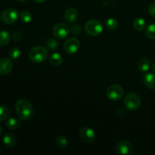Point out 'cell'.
Returning <instances> with one entry per match:
<instances>
[{
  "label": "cell",
  "mask_w": 155,
  "mask_h": 155,
  "mask_svg": "<svg viewBox=\"0 0 155 155\" xmlns=\"http://www.w3.org/2000/svg\"><path fill=\"white\" fill-rule=\"evenodd\" d=\"M15 110L18 117L22 120H28L33 117L34 109L33 105L25 99H20L15 104Z\"/></svg>",
  "instance_id": "cell-1"
},
{
  "label": "cell",
  "mask_w": 155,
  "mask_h": 155,
  "mask_svg": "<svg viewBox=\"0 0 155 155\" xmlns=\"http://www.w3.org/2000/svg\"><path fill=\"white\" fill-rule=\"evenodd\" d=\"M29 58L36 63L43 62L48 58V50L46 48L41 45H36L33 47L29 51Z\"/></svg>",
  "instance_id": "cell-2"
},
{
  "label": "cell",
  "mask_w": 155,
  "mask_h": 155,
  "mask_svg": "<svg viewBox=\"0 0 155 155\" xmlns=\"http://www.w3.org/2000/svg\"><path fill=\"white\" fill-rule=\"evenodd\" d=\"M85 30L89 36H99L103 32V25L98 20H89L85 24Z\"/></svg>",
  "instance_id": "cell-3"
},
{
  "label": "cell",
  "mask_w": 155,
  "mask_h": 155,
  "mask_svg": "<svg viewBox=\"0 0 155 155\" xmlns=\"http://www.w3.org/2000/svg\"><path fill=\"white\" fill-rule=\"evenodd\" d=\"M124 104L128 110H136L141 107L142 101L140 97L137 94L131 92L127 95L124 98Z\"/></svg>",
  "instance_id": "cell-4"
},
{
  "label": "cell",
  "mask_w": 155,
  "mask_h": 155,
  "mask_svg": "<svg viewBox=\"0 0 155 155\" xmlns=\"http://www.w3.org/2000/svg\"><path fill=\"white\" fill-rule=\"evenodd\" d=\"M124 94V90L123 87L117 84L109 86L106 92L107 97L111 101H118L122 98Z\"/></svg>",
  "instance_id": "cell-5"
},
{
  "label": "cell",
  "mask_w": 155,
  "mask_h": 155,
  "mask_svg": "<svg viewBox=\"0 0 155 155\" xmlns=\"http://www.w3.org/2000/svg\"><path fill=\"white\" fill-rule=\"evenodd\" d=\"M53 35L58 39H64L68 36L70 33V27L64 23L57 24L52 30Z\"/></svg>",
  "instance_id": "cell-6"
},
{
  "label": "cell",
  "mask_w": 155,
  "mask_h": 155,
  "mask_svg": "<svg viewBox=\"0 0 155 155\" xmlns=\"http://www.w3.org/2000/svg\"><path fill=\"white\" fill-rule=\"evenodd\" d=\"M79 135H80V137L82 141L86 144L92 143L96 139V134H95V131L92 128L88 127H83L80 130Z\"/></svg>",
  "instance_id": "cell-7"
},
{
  "label": "cell",
  "mask_w": 155,
  "mask_h": 155,
  "mask_svg": "<svg viewBox=\"0 0 155 155\" xmlns=\"http://www.w3.org/2000/svg\"><path fill=\"white\" fill-rule=\"evenodd\" d=\"M19 14L16 9L7 8L3 11L2 14V19L5 24H13L18 21Z\"/></svg>",
  "instance_id": "cell-8"
},
{
  "label": "cell",
  "mask_w": 155,
  "mask_h": 155,
  "mask_svg": "<svg viewBox=\"0 0 155 155\" xmlns=\"http://www.w3.org/2000/svg\"><path fill=\"white\" fill-rule=\"evenodd\" d=\"M80 41L77 38H70L67 39L64 43V49L68 54H73L77 52V51L80 48Z\"/></svg>",
  "instance_id": "cell-9"
},
{
  "label": "cell",
  "mask_w": 155,
  "mask_h": 155,
  "mask_svg": "<svg viewBox=\"0 0 155 155\" xmlns=\"http://www.w3.org/2000/svg\"><path fill=\"white\" fill-rule=\"evenodd\" d=\"M115 149L119 154H130L133 151V145L129 141L122 140L117 143Z\"/></svg>",
  "instance_id": "cell-10"
},
{
  "label": "cell",
  "mask_w": 155,
  "mask_h": 155,
  "mask_svg": "<svg viewBox=\"0 0 155 155\" xmlns=\"http://www.w3.org/2000/svg\"><path fill=\"white\" fill-rule=\"evenodd\" d=\"M13 68V64L12 62V59L3 58L0 59V74L1 75H7L10 74Z\"/></svg>",
  "instance_id": "cell-11"
},
{
  "label": "cell",
  "mask_w": 155,
  "mask_h": 155,
  "mask_svg": "<svg viewBox=\"0 0 155 155\" xmlns=\"http://www.w3.org/2000/svg\"><path fill=\"white\" fill-rule=\"evenodd\" d=\"M78 17V12L74 8H69L64 13V21L68 24H72L75 22Z\"/></svg>",
  "instance_id": "cell-12"
},
{
  "label": "cell",
  "mask_w": 155,
  "mask_h": 155,
  "mask_svg": "<svg viewBox=\"0 0 155 155\" xmlns=\"http://www.w3.org/2000/svg\"><path fill=\"white\" fill-rule=\"evenodd\" d=\"M143 83L148 89H155V74L153 73H147L142 77Z\"/></svg>",
  "instance_id": "cell-13"
},
{
  "label": "cell",
  "mask_w": 155,
  "mask_h": 155,
  "mask_svg": "<svg viewBox=\"0 0 155 155\" xmlns=\"http://www.w3.org/2000/svg\"><path fill=\"white\" fill-rule=\"evenodd\" d=\"M2 142L7 148H13L14 146H15L17 142V139L12 133H7L4 135V136H3Z\"/></svg>",
  "instance_id": "cell-14"
},
{
  "label": "cell",
  "mask_w": 155,
  "mask_h": 155,
  "mask_svg": "<svg viewBox=\"0 0 155 155\" xmlns=\"http://www.w3.org/2000/svg\"><path fill=\"white\" fill-rule=\"evenodd\" d=\"M150 66H151V63L147 58H142L138 63V68H139V71L142 72H147L148 71H149Z\"/></svg>",
  "instance_id": "cell-15"
},
{
  "label": "cell",
  "mask_w": 155,
  "mask_h": 155,
  "mask_svg": "<svg viewBox=\"0 0 155 155\" xmlns=\"http://www.w3.org/2000/svg\"><path fill=\"white\" fill-rule=\"evenodd\" d=\"M11 38L12 36L8 32L5 31V30L0 31V47L7 45L10 42Z\"/></svg>",
  "instance_id": "cell-16"
},
{
  "label": "cell",
  "mask_w": 155,
  "mask_h": 155,
  "mask_svg": "<svg viewBox=\"0 0 155 155\" xmlns=\"http://www.w3.org/2000/svg\"><path fill=\"white\" fill-rule=\"evenodd\" d=\"M55 145L60 149H65L68 147V140L65 136H58L56 137L54 140Z\"/></svg>",
  "instance_id": "cell-17"
},
{
  "label": "cell",
  "mask_w": 155,
  "mask_h": 155,
  "mask_svg": "<svg viewBox=\"0 0 155 155\" xmlns=\"http://www.w3.org/2000/svg\"><path fill=\"white\" fill-rule=\"evenodd\" d=\"M63 59L61 55L58 53H52L49 57V62L53 66H60L62 64Z\"/></svg>",
  "instance_id": "cell-18"
},
{
  "label": "cell",
  "mask_w": 155,
  "mask_h": 155,
  "mask_svg": "<svg viewBox=\"0 0 155 155\" xmlns=\"http://www.w3.org/2000/svg\"><path fill=\"white\" fill-rule=\"evenodd\" d=\"M21 126V121L15 117L9 118L6 121V127L9 129V130H16V129L19 128Z\"/></svg>",
  "instance_id": "cell-19"
},
{
  "label": "cell",
  "mask_w": 155,
  "mask_h": 155,
  "mask_svg": "<svg viewBox=\"0 0 155 155\" xmlns=\"http://www.w3.org/2000/svg\"><path fill=\"white\" fill-rule=\"evenodd\" d=\"M145 25H146V24H145V19L142 18H136L133 22V27H134L135 30L139 32L145 30Z\"/></svg>",
  "instance_id": "cell-20"
},
{
  "label": "cell",
  "mask_w": 155,
  "mask_h": 155,
  "mask_svg": "<svg viewBox=\"0 0 155 155\" xmlns=\"http://www.w3.org/2000/svg\"><path fill=\"white\" fill-rule=\"evenodd\" d=\"M9 58L12 60H17L21 55V50L18 47H14L10 50L8 53Z\"/></svg>",
  "instance_id": "cell-21"
},
{
  "label": "cell",
  "mask_w": 155,
  "mask_h": 155,
  "mask_svg": "<svg viewBox=\"0 0 155 155\" xmlns=\"http://www.w3.org/2000/svg\"><path fill=\"white\" fill-rule=\"evenodd\" d=\"M117 21L114 18H109V19L106 20L105 21V26L109 30H115L118 27Z\"/></svg>",
  "instance_id": "cell-22"
},
{
  "label": "cell",
  "mask_w": 155,
  "mask_h": 155,
  "mask_svg": "<svg viewBox=\"0 0 155 155\" xmlns=\"http://www.w3.org/2000/svg\"><path fill=\"white\" fill-rule=\"evenodd\" d=\"M10 111L6 106L0 105V121H5L8 120Z\"/></svg>",
  "instance_id": "cell-23"
},
{
  "label": "cell",
  "mask_w": 155,
  "mask_h": 155,
  "mask_svg": "<svg viewBox=\"0 0 155 155\" xmlns=\"http://www.w3.org/2000/svg\"><path fill=\"white\" fill-rule=\"evenodd\" d=\"M145 35L149 39L155 40V24H150L145 29Z\"/></svg>",
  "instance_id": "cell-24"
},
{
  "label": "cell",
  "mask_w": 155,
  "mask_h": 155,
  "mask_svg": "<svg viewBox=\"0 0 155 155\" xmlns=\"http://www.w3.org/2000/svg\"><path fill=\"white\" fill-rule=\"evenodd\" d=\"M20 18H21V20L22 21V22L28 24V23H30L31 21L32 15L30 14V12H27V11H23L20 14Z\"/></svg>",
  "instance_id": "cell-25"
},
{
  "label": "cell",
  "mask_w": 155,
  "mask_h": 155,
  "mask_svg": "<svg viewBox=\"0 0 155 155\" xmlns=\"http://www.w3.org/2000/svg\"><path fill=\"white\" fill-rule=\"evenodd\" d=\"M45 46L49 50L56 49L58 47V42L57 40L54 39H47L46 42H45Z\"/></svg>",
  "instance_id": "cell-26"
},
{
  "label": "cell",
  "mask_w": 155,
  "mask_h": 155,
  "mask_svg": "<svg viewBox=\"0 0 155 155\" xmlns=\"http://www.w3.org/2000/svg\"><path fill=\"white\" fill-rule=\"evenodd\" d=\"M70 33H72L74 36L80 35L82 33V28L78 24H74L70 27Z\"/></svg>",
  "instance_id": "cell-27"
},
{
  "label": "cell",
  "mask_w": 155,
  "mask_h": 155,
  "mask_svg": "<svg viewBox=\"0 0 155 155\" xmlns=\"http://www.w3.org/2000/svg\"><path fill=\"white\" fill-rule=\"evenodd\" d=\"M12 38L14 41H20L23 38L22 33L20 31L14 32V33H12Z\"/></svg>",
  "instance_id": "cell-28"
},
{
  "label": "cell",
  "mask_w": 155,
  "mask_h": 155,
  "mask_svg": "<svg viewBox=\"0 0 155 155\" xmlns=\"http://www.w3.org/2000/svg\"><path fill=\"white\" fill-rule=\"evenodd\" d=\"M148 13L151 15V16L155 17V2L151 3L150 5L148 6Z\"/></svg>",
  "instance_id": "cell-29"
},
{
  "label": "cell",
  "mask_w": 155,
  "mask_h": 155,
  "mask_svg": "<svg viewBox=\"0 0 155 155\" xmlns=\"http://www.w3.org/2000/svg\"><path fill=\"white\" fill-rule=\"evenodd\" d=\"M33 1H34L35 2L39 3V4H40V3H43L44 2H45V1H46V0H33Z\"/></svg>",
  "instance_id": "cell-30"
},
{
  "label": "cell",
  "mask_w": 155,
  "mask_h": 155,
  "mask_svg": "<svg viewBox=\"0 0 155 155\" xmlns=\"http://www.w3.org/2000/svg\"><path fill=\"white\" fill-rule=\"evenodd\" d=\"M2 132H3V129L2 128V127H0V136H1L2 134Z\"/></svg>",
  "instance_id": "cell-31"
},
{
  "label": "cell",
  "mask_w": 155,
  "mask_h": 155,
  "mask_svg": "<svg viewBox=\"0 0 155 155\" xmlns=\"http://www.w3.org/2000/svg\"><path fill=\"white\" fill-rule=\"evenodd\" d=\"M18 2H25L26 0H17Z\"/></svg>",
  "instance_id": "cell-32"
},
{
  "label": "cell",
  "mask_w": 155,
  "mask_h": 155,
  "mask_svg": "<svg viewBox=\"0 0 155 155\" xmlns=\"http://www.w3.org/2000/svg\"><path fill=\"white\" fill-rule=\"evenodd\" d=\"M153 70H154V71L155 72V63L153 64Z\"/></svg>",
  "instance_id": "cell-33"
}]
</instances>
